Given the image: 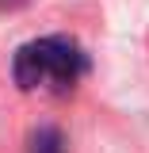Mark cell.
I'll return each instance as SVG.
<instances>
[{"label": "cell", "instance_id": "1", "mask_svg": "<svg viewBox=\"0 0 149 153\" xmlns=\"http://www.w3.org/2000/svg\"><path fill=\"white\" fill-rule=\"evenodd\" d=\"M84 73H88V57L65 35H46L35 42H23L12 57V80L23 92L65 96Z\"/></svg>", "mask_w": 149, "mask_h": 153}, {"label": "cell", "instance_id": "2", "mask_svg": "<svg viewBox=\"0 0 149 153\" xmlns=\"http://www.w3.org/2000/svg\"><path fill=\"white\" fill-rule=\"evenodd\" d=\"M31 153H65V142L54 126H42V130L31 138Z\"/></svg>", "mask_w": 149, "mask_h": 153}]
</instances>
